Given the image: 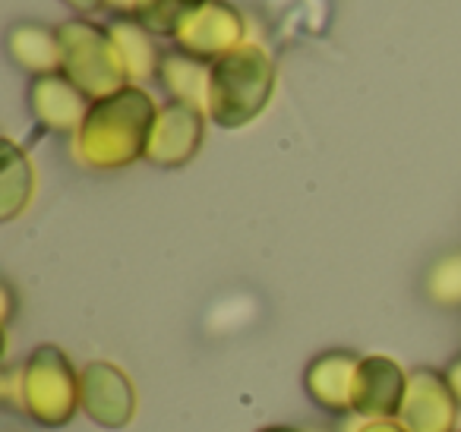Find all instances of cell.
Returning a JSON list of instances; mask_svg holds the SVG:
<instances>
[{
	"label": "cell",
	"mask_w": 461,
	"mask_h": 432,
	"mask_svg": "<svg viewBox=\"0 0 461 432\" xmlns=\"http://www.w3.org/2000/svg\"><path fill=\"white\" fill-rule=\"evenodd\" d=\"M209 70H212V64H203V60H196V58L171 51V54H161L158 76L155 79L165 86L171 102H184V104H193V108L205 111V104H209Z\"/></svg>",
	"instance_id": "14"
},
{
	"label": "cell",
	"mask_w": 461,
	"mask_h": 432,
	"mask_svg": "<svg viewBox=\"0 0 461 432\" xmlns=\"http://www.w3.org/2000/svg\"><path fill=\"white\" fill-rule=\"evenodd\" d=\"M351 432H408L398 419H364L360 426H354Z\"/></svg>",
	"instance_id": "20"
},
{
	"label": "cell",
	"mask_w": 461,
	"mask_h": 432,
	"mask_svg": "<svg viewBox=\"0 0 461 432\" xmlns=\"http://www.w3.org/2000/svg\"><path fill=\"white\" fill-rule=\"evenodd\" d=\"M140 0H104V10H111V14H117L121 20H133V10Z\"/></svg>",
	"instance_id": "23"
},
{
	"label": "cell",
	"mask_w": 461,
	"mask_h": 432,
	"mask_svg": "<svg viewBox=\"0 0 461 432\" xmlns=\"http://www.w3.org/2000/svg\"><path fill=\"white\" fill-rule=\"evenodd\" d=\"M360 354L345 347L322 350L303 369V392L320 410L335 417H351V385Z\"/></svg>",
	"instance_id": "10"
},
{
	"label": "cell",
	"mask_w": 461,
	"mask_h": 432,
	"mask_svg": "<svg viewBox=\"0 0 461 432\" xmlns=\"http://www.w3.org/2000/svg\"><path fill=\"white\" fill-rule=\"evenodd\" d=\"M7 58L32 79L60 73V35L58 29L35 20H20L7 29Z\"/></svg>",
	"instance_id": "12"
},
{
	"label": "cell",
	"mask_w": 461,
	"mask_h": 432,
	"mask_svg": "<svg viewBox=\"0 0 461 432\" xmlns=\"http://www.w3.org/2000/svg\"><path fill=\"white\" fill-rule=\"evenodd\" d=\"M158 104L142 86H127L114 95L92 102L83 127L73 136V155L92 171H123L146 158L149 133Z\"/></svg>",
	"instance_id": "1"
},
{
	"label": "cell",
	"mask_w": 461,
	"mask_h": 432,
	"mask_svg": "<svg viewBox=\"0 0 461 432\" xmlns=\"http://www.w3.org/2000/svg\"><path fill=\"white\" fill-rule=\"evenodd\" d=\"M259 432H303V429H294V426H266Z\"/></svg>",
	"instance_id": "24"
},
{
	"label": "cell",
	"mask_w": 461,
	"mask_h": 432,
	"mask_svg": "<svg viewBox=\"0 0 461 432\" xmlns=\"http://www.w3.org/2000/svg\"><path fill=\"white\" fill-rule=\"evenodd\" d=\"M60 35V76H67L89 102L114 95L133 86L130 70L108 26L77 16L58 26Z\"/></svg>",
	"instance_id": "3"
},
{
	"label": "cell",
	"mask_w": 461,
	"mask_h": 432,
	"mask_svg": "<svg viewBox=\"0 0 461 432\" xmlns=\"http://www.w3.org/2000/svg\"><path fill=\"white\" fill-rule=\"evenodd\" d=\"M108 29H111V39H114L117 48H121L123 64H127L133 86L158 76L161 54H158V48H155V41H152L155 39L152 32H146V29H142L136 20H117V22H111Z\"/></svg>",
	"instance_id": "15"
},
{
	"label": "cell",
	"mask_w": 461,
	"mask_h": 432,
	"mask_svg": "<svg viewBox=\"0 0 461 432\" xmlns=\"http://www.w3.org/2000/svg\"><path fill=\"white\" fill-rule=\"evenodd\" d=\"M92 102L60 73L51 76H39L29 83V111H32L35 123L48 133L60 136H77L83 127L86 114H89Z\"/></svg>",
	"instance_id": "11"
},
{
	"label": "cell",
	"mask_w": 461,
	"mask_h": 432,
	"mask_svg": "<svg viewBox=\"0 0 461 432\" xmlns=\"http://www.w3.org/2000/svg\"><path fill=\"white\" fill-rule=\"evenodd\" d=\"M205 123L209 114L193 104L184 102H167L158 108V117L152 123V133H149L146 158L149 165L165 167V171H177L186 167L199 155L205 142Z\"/></svg>",
	"instance_id": "6"
},
{
	"label": "cell",
	"mask_w": 461,
	"mask_h": 432,
	"mask_svg": "<svg viewBox=\"0 0 461 432\" xmlns=\"http://www.w3.org/2000/svg\"><path fill=\"white\" fill-rule=\"evenodd\" d=\"M461 404L455 400L446 375L429 366L408 373V392L398 410V423L408 432H458Z\"/></svg>",
	"instance_id": "8"
},
{
	"label": "cell",
	"mask_w": 461,
	"mask_h": 432,
	"mask_svg": "<svg viewBox=\"0 0 461 432\" xmlns=\"http://www.w3.org/2000/svg\"><path fill=\"white\" fill-rule=\"evenodd\" d=\"M205 0H140L133 10V20L140 22L146 32L152 35H167L171 39L174 29L184 22V16H190L196 7H203Z\"/></svg>",
	"instance_id": "17"
},
{
	"label": "cell",
	"mask_w": 461,
	"mask_h": 432,
	"mask_svg": "<svg viewBox=\"0 0 461 432\" xmlns=\"http://www.w3.org/2000/svg\"><path fill=\"white\" fill-rule=\"evenodd\" d=\"M0 297H4V325H10V319H14V312H16V291L10 281L0 284Z\"/></svg>",
	"instance_id": "21"
},
{
	"label": "cell",
	"mask_w": 461,
	"mask_h": 432,
	"mask_svg": "<svg viewBox=\"0 0 461 432\" xmlns=\"http://www.w3.org/2000/svg\"><path fill=\"white\" fill-rule=\"evenodd\" d=\"M79 373L64 347L39 344L23 363V413L45 429H64L83 413Z\"/></svg>",
	"instance_id": "4"
},
{
	"label": "cell",
	"mask_w": 461,
	"mask_h": 432,
	"mask_svg": "<svg viewBox=\"0 0 461 432\" xmlns=\"http://www.w3.org/2000/svg\"><path fill=\"white\" fill-rule=\"evenodd\" d=\"M276 64L263 45L244 41L209 70V104L205 114L215 127L240 130L253 123L272 102Z\"/></svg>",
	"instance_id": "2"
},
{
	"label": "cell",
	"mask_w": 461,
	"mask_h": 432,
	"mask_svg": "<svg viewBox=\"0 0 461 432\" xmlns=\"http://www.w3.org/2000/svg\"><path fill=\"white\" fill-rule=\"evenodd\" d=\"M423 297L439 310H461V249L439 256L423 272Z\"/></svg>",
	"instance_id": "16"
},
{
	"label": "cell",
	"mask_w": 461,
	"mask_h": 432,
	"mask_svg": "<svg viewBox=\"0 0 461 432\" xmlns=\"http://www.w3.org/2000/svg\"><path fill=\"white\" fill-rule=\"evenodd\" d=\"M64 4L73 10V14H83V16L102 14L104 10V0H64Z\"/></svg>",
	"instance_id": "22"
},
{
	"label": "cell",
	"mask_w": 461,
	"mask_h": 432,
	"mask_svg": "<svg viewBox=\"0 0 461 432\" xmlns=\"http://www.w3.org/2000/svg\"><path fill=\"white\" fill-rule=\"evenodd\" d=\"M83 413L102 429H123L136 417L133 379L111 360H89L79 373Z\"/></svg>",
	"instance_id": "7"
},
{
	"label": "cell",
	"mask_w": 461,
	"mask_h": 432,
	"mask_svg": "<svg viewBox=\"0 0 461 432\" xmlns=\"http://www.w3.org/2000/svg\"><path fill=\"white\" fill-rule=\"evenodd\" d=\"M442 375H446V382H448V388H452L455 400L461 404V354H455L452 360H448V366L442 369Z\"/></svg>",
	"instance_id": "19"
},
{
	"label": "cell",
	"mask_w": 461,
	"mask_h": 432,
	"mask_svg": "<svg viewBox=\"0 0 461 432\" xmlns=\"http://www.w3.org/2000/svg\"><path fill=\"white\" fill-rule=\"evenodd\" d=\"M408 392V373L385 354L360 356L351 385V413L360 419H395Z\"/></svg>",
	"instance_id": "9"
},
{
	"label": "cell",
	"mask_w": 461,
	"mask_h": 432,
	"mask_svg": "<svg viewBox=\"0 0 461 432\" xmlns=\"http://www.w3.org/2000/svg\"><path fill=\"white\" fill-rule=\"evenodd\" d=\"M35 196V167L14 140H0V221H14Z\"/></svg>",
	"instance_id": "13"
},
{
	"label": "cell",
	"mask_w": 461,
	"mask_h": 432,
	"mask_svg": "<svg viewBox=\"0 0 461 432\" xmlns=\"http://www.w3.org/2000/svg\"><path fill=\"white\" fill-rule=\"evenodd\" d=\"M0 394L4 400L23 410V366H4L0 373Z\"/></svg>",
	"instance_id": "18"
},
{
	"label": "cell",
	"mask_w": 461,
	"mask_h": 432,
	"mask_svg": "<svg viewBox=\"0 0 461 432\" xmlns=\"http://www.w3.org/2000/svg\"><path fill=\"white\" fill-rule=\"evenodd\" d=\"M174 45L186 58H196L203 64H215L224 54L240 48L247 41V22L234 4L228 0H205L190 16H184L174 29Z\"/></svg>",
	"instance_id": "5"
}]
</instances>
